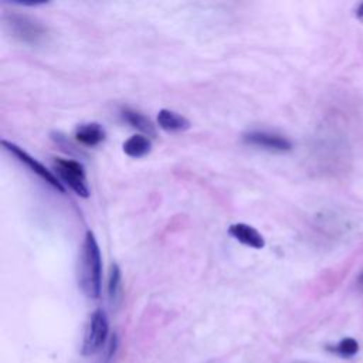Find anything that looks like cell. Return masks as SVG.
<instances>
[{"label":"cell","mask_w":363,"mask_h":363,"mask_svg":"<svg viewBox=\"0 0 363 363\" xmlns=\"http://www.w3.org/2000/svg\"><path fill=\"white\" fill-rule=\"evenodd\" d=\"M152 149L150 140L145 135H133L123 143V152L129 157H143L146 156Z\"/></svg>","instance_id":"obj_11"},{"label":"cell","mask_w":363,"mask_h":363,"mask_svg":"<svg viewBox=\"0 0 363 363\" xmlns=\"http://www.w3.org/2000/svg\"><path fill=\"white\" fill-rule=\"evenodd\" d=\"M3 21L11 37L27 45H40L48 37L47 27L37 18L17 11H6Z\"/></svg>","instance_id":"obj_2"},{"label":"cell","mask_w":363,"mask_h":363,"mask_svg":"<svg viewBox=\"0 0 363 363\" xmlns=\"http://www.w3.org/2000/svg\"><path fill=\"white\" fill-rule=\"evenodd\" d=\"M78 284L86 298H99L102 284V258L92 231H86L84 237L78 267Z\"/></svg>","instance_id":"obj_1"},{"label":"cell","mask_w":363,"mask_h":363,"mask_svg":"<svg viewBox=\"0 0 363 363\" xmlns=\"http://www.w3.org/2000/svg\"><path fill=\"white\" fill-rule=\"evenodd\" d=\"M357 284H359V286H362V288H363V272H362V275L359 277V281H357Z\"/></svg>","instance_id":"obj_16"},{"label":"cell","mask_w":363,"mask_h":363,"mask_svg":"<svg viewBox=\"0 0 363 363\" xmlns=\"http://www.w3.org/2000/svg\"><path fill=\"white\" fill-rule=\"evenodd\" d=\"M122 292V275L118 264H112L109 268V278H108V296L111 303H116L121 298Z\"/></svg>","instance_id":"obj_12"},{"label":"cell","mask_w":363,"mask_h":363,"mask_svg":"<svg viewBox=\"0 0 363 363\" xmlns=\"http://www.w3.org/2000/svg\"><path fill=\"white\" fill-rule=\"evenodd\" d=\"M3 147L10 152L20 163H23L24 166H27L34 174H37L40 179H43L45 183H48L51 187H54L55 190H58L60 193H65V187L62 186L61 180L58 179V176H55L51 170H48L44 164H41L37 159H34L33 156H30L26 150H23L20 146L7 142V140H1Z\"/></svg>","instance_id":"obj_5"},{"label":"cell","mask_w":363,"mask_h":363,"mask_svg":"<svg viewBox=\"0 0 363 363\" xmlns=\"http://www.w3.org/2000/svg\"><path fill=\"white\" fill-rule=\"evenodd\" d=\"M121 115H122L123 121L126 123H129L132 128H135V129H138V130H140V132H143L149 136L156 135V130H155V126L152 125V122L145 115H142L140 112L125 108V109H122Z\"/></svg>","instance_id":"obj_10"},{"label":"cell","mask_w":363,"mask_h":363,"mask_svg":"<svg viewBox=\"0 0 363 363\" xmlns=\"http://www.w3.org/2000/svg\"><path fill=\"white\" fill-rule=\"evenodd\" d=\"M228 234L234 240H237L238 242H241L247 247H251L255 250H261L265 247V240H264L262 234L250 224H245V223L231 224L228 227Z\"/></svg>","instance_id":"obj_7"},{"label":"cell","mask_w":363,"mask_h":363,"mask_svg":"<svg viewBox=\"0 0 363 363\" xmlns=\"http://www.w3.org/2000/svg\"><path fill=\"white\" fill-rule=\"evenodd\" d=\"M356 17H357L359 20H363V3L356 9Z\"/></svg>","instance_id":"obj_15"},{"label":"cell","mask_w":363,"mask_h":363,"mask_svg":"<svg viewBox=\"0 0 363 363\" xmlns=\"http://www.w3.org/2000/svg\"><path fill=\"white\" fill-rule=\"evenodd\" d=\"M157 123L166 132H182L190 128V121L187 118L170 109L159 111Z\"/></svg>","instance_id":"obj_9"},{"label":"cell","mask_w":363,"mask_h":363,"mask_svg":"<svg viewBox=\"0 0 363 363\" xmlns=\"http://www.w3.org/2000/svg\"><path fill=\"white\" fill-rule=\"evenodd\" d=\"M116 345H118V339H116V336L113 335V336L109 339V343H108L106 360H109L111 357H113V353H115V350H116Z\"/></svg>","instance_id":"obj_14"},{"label":"cell","mask_w":363,"mask_h":363,"mask_svg":"<svg viewBox=\"0 0 363 363\" xmlns=\"http://www.w3.org/2000/svg\"><path fill=\"white\" fill-rule=\"evenodd\" d=\"M242 140L247 145L257 146L269 152H288L292 149V143L286 138L265 130L247 132L242 135Z\"/></svg>","instance_id":"obj_6"},{"label":"cell","mask_w":363,"mask_h":363,"mask_svg":"<svg viewBox=\"0 0 363 363\" xmlns=\"http://www.w3.org/2000/svg\"><path fill=\"white\" fill-rule=\"evenodd\" d=\"M105 129L96 123H82L75 130V139L84 146H96L105 140Z\"/></svg>","instance_id":"obj_8"},{"label":"cell","mask_w":363,"mask_h":363,"mask_svg":"<svg viewBox=\"0 0 363 363\" xmlns=\"http://www.w3.org/2000/svg\"><path fill=\"white\" fill-rule=\"evenodd\" d=\"M328 350L337 353L343 357H352L359 352V343L353 337H345L335 346H328Z\"/></svg>","instance_id":"obj_13"},{"label":"cell","mask_w":363,"mask_h":363,"mask_svg":"<svg viewBox=\"0 0 363 363\" xmlns=\"http://www.w3.org/2000/svg\"><path fill=\"white\" fill-rule=\"evenodd\" d=\"M108 330H109V323L105 312L102 309L94 311L84 335L82 354L91 356L99 352L108 339Z\"/></svg>","instance_id":"obj_4"},{"label":"cell","mask_w":363,"mask_h":363,"mask_svg":"<svg viewBox=\"0 0 363 363\" xmlns=\"http://www.w3.org/2000/svg\"><path fill=\"white\" fill-rule=\"evenodd\" d=\"M52 166L58 174L61 183H65L75 194L86 199L89 196V187L86 183V174L84 166L72 159L55 157Z\"/></svg>","instance_id":"obj_3"}]
</instances>
